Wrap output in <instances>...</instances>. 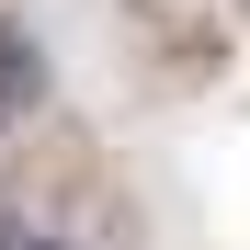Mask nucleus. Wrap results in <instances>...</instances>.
Listing matches in <instances>:
<instances>
[{
  "label": "nucleus",
  "instance_id": "nucleus-1",
  "mask_svg": "<svg viewBox=\"0 0 250 250\" xmlns=\"http://www.w3.org/2000/svg\"><path fill=\"white\" fill-rule=\"evenodd\" d=\"M46 91H57V68H46V34H34L23 12H0V137L46 114Z\"/></svg>",
  "mask_w": 250,
  "mask_h": 250
},
{
  "label": "nucleus",
  "instance_id": "nucleus-2",
  "mask_svg": "<svg viewBox=\"0 0 250 250\" xmlns=\"http://www.w3.org/2000/svg\"><path fill=\"white\" fill-rule=\"evenodd\" d=\"M0 250H68V228L46 216V205H23V193H12V205H0Z\"/></svg>",
  "mask_w": 250,
  "mask_h": 250
}]
</instances>
